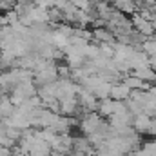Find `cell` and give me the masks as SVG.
Segmentation results:
<instances>
[{"label": "cell", "instance_id": "8992f818", "mask_svg": "<svg viewBox=\"0 0 156 156\" xmlns=\"http://www.w3.org/2000/svg\"><path fill=\"white\" fill-rule=\"evenodd\" d=\"M133 91L123 83V82H118V83H113V89H111V100L115 102H127L131 98Z\"/></svg>", "mask_w": 156, "mask_h": 156}, {"label": "cell", "instance_id": "7a4b0ae2", "mask_svg": "<svg viewBox=\"0 0 156 156\" xmlns=\"http://www.w3.org/2000/svg\"><path fill=\"white\" fill-rule=\"evenodd\" d=\"M131 22H133L134 31L140 33L142 37H145V38H153V37H154V33H156L154 24H153L151 20H147L145 16H142L140 13H134L133 18H131Z\"/></svg>", "mask_w": 156, "mask_h": 156}, {"label": "cell", "instance_id": "52a82bcc", "mask_svg": "<svg viewBox=\"0 0 156 156\" xmlns=\"http://www.w3.org/2000/svg\"><path fill=\"white\" fill-rule=\"evenodd\" d=\"M93 38L96 40V44H116V37L113 31H109L107 27H94L93 29Z\"/></svg>", "mask_w": 156, "mask_h": 156}, {"label": "cell", "instance_id": "ba28073f", "mask_svg": "<svg viewBox=\"0 0 156 156\" xmlns=\"http://www.w3.org/2000/svg\"><path fill=\"white\" fill-rule=\"evenodd\" d=\"M116 104L118 102H115V100H111V98H107V100H100V104H98V109H96V113L100 115V116L104 118H109L115 115V109H116Z\"/></svg>", "mask_w": 156, "mask_h": 156}, {"label": "cell", "instance_id": "6da1fadb", "mask_svg": "<svg viewBox=\"0 0 156 156\" xmlns=\"http://www.w3.org/2000/svg\"><path fill=\"white\" fill-rule=\"evenodd\" d=\"M104 123H105V120L100 116L96 111H93V113H85L83 116L80 118L78 127H80V131H82V134H83V136H89V134L98 133V131L102 129V125H104Z\"/></svg>", "mask_w": 156, "mask_h": 156}, {"label": "cell", "instance_id": "3957f363", "mask_svg": "<svg viewBox=\"0 0 156 156\" xmlns=\"http://www.w3.org/2000/svg\"><path fill=\"white\" fill-rule=\"evenodd\" d=\"M73 138H75V136H71L69 133L56 134L55 142L51 144L53 153H60V154H66V156L71 154V151H73Z\"/></svg>", "mask_w": 156, "mask_h": 156}, {"label": "cell", "instance_id": "277c9868", "mask_svg": "<svg viewBox=\"0 0 156 156\" xmlns=\"http://www.w3.org/2000/svg\"><path fill=\"white\" fill-rule=\"evenodd\" d=\"M151 125H153V116H149L147 113L136 115V116L133 118V129H134L138 134H149Z\"/></svg>", "mask_w": 156, "mask_h": 156}, {"label": "cell", "instance_id": "5b68a950", "mask_svg": "<svg viewBox=\"0 0 156 156\" xmlns=\"http://www.w3.org/2000/svg\"><path fill=\"white\" fill-rule=\"evenodd\" d=\"M73 151L76 154H85V156H94V147L91 145L87 136H75L73 138Z\"/></svg>", "mask_w": 156, "mask_h": 156}, {"label": "cell", "instance_id": "9c48e42d", "mask_svg": "<svg viewBox=\"0 0 156 156\" xmlns=\"http://www.w3.org/2000/svg\"><path fill=\"white\" fill-rule=\"evenodd\" d=\"M67 156H85V154H76V153H71V154H67Z\"/></svg>", "mask_w": 156, "mask_h": 156}]
</instances>
